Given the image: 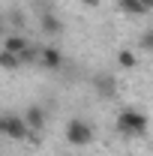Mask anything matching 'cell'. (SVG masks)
<instances>
[{"instance_id":"277c9868","label":"cell","mask_w":153,"mask_h":156,"mask_svg":"<svg viewBox=\"0 0 153 156\" xmlns=\"http://www.w3.org/2000/svg\"><path fill=\"white\" fill-rule=\"evenodd\" d=\"M21 120L27 123V129H42V126H45V111H42L39 105H30V108L24 111Z\"/></svg>"},{"instance_id":"52a82bcc","label":"cell","mask_w":153,"mask_h":156,"mask_svg":"<svg viewBox=\"0 0 153 156\" xmlns=\"http://www.w3.org/2000/svg\"><path fill=\"white\" fill-rule=\"evenodd\" d=\"M27 45H30V42H27L24 36H6V42H3V51H9V54H21Z\"/></svg>"},{"instance_id":"8992f818","label":"cell","mask_w":153,"mask_h":156,"mask_svg":"<svg viewBox=\"0 0 153 156\" xmlns=\"http://www.w3.org/2000/svg\"><path fill=\"white\" fill-rule=\"evenodd\" d=\"M60 30H63L60 18H57V15H51V12H45V15H42V33H48V36H57Z\"/></svg>"},{"instance_id":"6da1fadb","label":"cell","mask_w":153,"mask_h":156,"mask_svg":"<svg viewBox=\"0 0 153 156\" xmlns=\"http://www.w3.org/2000/svg\"><path fill=\"white\" fill-rule=\"evenodd\" d=\"M117 132H123V135H144L147 132V114H141L135 108H123L117 114Z\"/></svg>"},{"instance_id":"ba28073f","label":"cell","mask_w":153,"mask_h":156,"mask_svg":"<svg viewBox=\"0 0 153 156\" xmlns=\"http://www.w3.org/2000/svg\"><path fill=\"white\" fill-rule=\"evenodd\" d=\"M96 90H99V93H108V96H114V78L111 75H99L96 78Z\"/></svg>"},{"instance_id":"4fadbf2b","label":"cell","mask_w":153,"mask_h":156,"mask_svg":"<svg viewBox=\"0 0 153 156\" xmlns=\"http://www.w3.org/2000/svg\"><path fill=\"white\" fill-rule=\"evenodd\" d=\"M141 6H144V9H147V12H150V6H153V0H141Z\"/></svg>"},{"instance_id":"30bf717a","label":"cell","mask_w":153,"mask_h":156,"mask_svg":"<svg viewBox=\"0 0 153 156\" xmlns=\"http://www.w3.org/2000/svg\"><path fill=\"white\" fill-rule=\"evenodd\" d=\"M18 54H9V51H3L0 54V69H18Z\"/></svg>"},{"instance_id":"9c48e42d","label":"cell","mask_w":153,"mask_h":156,"mask_svg":"<svg viewBox=\"0 0 153 156\" xmlns=\"http://www.w3.org/2000/svg\"><path fill=\"white\" fill-rule=\"evenodd\" d=\"M120 9L129 15H147V9L141 6V0H120Z\"/></svg>"},{"instance_id":"7a4b0ae2","label":"cell","mask_w":153,"mask_h":156,"mask_svg":"<svg viewBox=\"0 0 153 156\" xmlns=\"http://www.w3.org/2000/svg\"><path fill=\"white\" fill-rule=\"evenodd\" d=\"M66 141L72 144V147H84V144H90L93 141V126L87 123V120H69L66 123Z\"/></svg>"},{"instance_id":"5bb4252c","label":"cell","mask_w":153,"mask_h":156,"mask_svg":"<svg viewBox=\"0 0 153 156\" xmlns=\"http://www.w3.org/2000/svg\"><path fill=\"white\" fill-rule=\"evenodd\" d=\"M0 36H3V21H0Z\"/></svg>"},{"instance_id":"8fae6325","label":"cell","mask_w":153,"mask_h":156,"mask_svg":"<svg viewBox=\"0 0 153 156\" xmlns=\"http://www.w3.org/2000/svg\"><path fill=\"white\" fill-rule=\"evenodd\" d=\"M117 63H120L123 69H132V66H135V54H132V51H120V57H117Z\"/></svg>"},{"instance_id":"5b68a950","label":"cell","mask_w":153,"mask_h":156,"mask_svg":"<svg viewBox=\"0 0 153 156\" xmlns=\"http://www.w3.org/2000/svg\"><path fill=\"white\" fill-rule=\"evenodd\" d=\"M39 60H42V66H45V69H60L63 54H60L57 48H42V51H39Z\"/></svg>"},{"instance_id":"7c38bea8","label":"cell","mask_w":153,"mask_h":156,"mask_svg":"<svg viewBox=\"0 0 153 156\" xmlns=\"http://www.w3.org/2000/svg\"><path fill=\"white\" fill-rule=\"evenodd\" d=\"M36 57H39V51L33 48V45H27V48L18 54V63H30V60H36Z\"/></svg>"},{"instance_id":"3957f363","label":"cell","mask_w":153,"mask_h":156,"mask_svg":"<svg viewBox=\"0 0 153 156\" xmlns=\"http://www.w3.org/2000/svg\"><path fill=\"white\" fill-rule=\"evenodd\" d=\"M0 135L12 138V141H21V138L30 135V129H27V123L18 114H0Z\"/></svg>"}]
</instances>
